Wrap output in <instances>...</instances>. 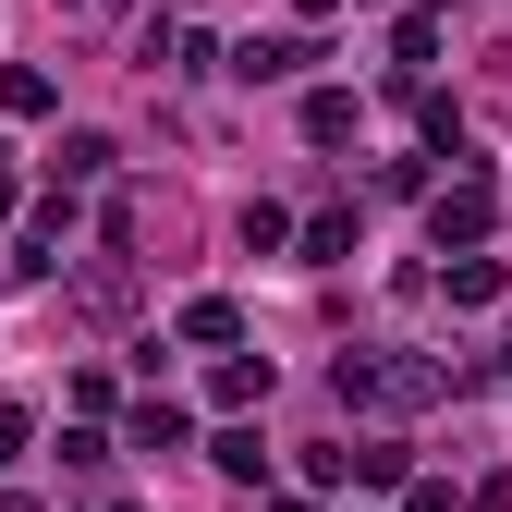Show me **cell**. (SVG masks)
<instances>
[{"instance_id": "cell-1", "label": "cell", "mask_w": 512, "mask_h": 512, "mask_svg": "<svg viewBox=\"0 0 512 512\" xmlns=\"http://www.w3.org/2000/svg\"><path fill=\"white\" fill-rule=\"evenodd\" d=\"M427 232H439V256H476V244L500 232V196H488L476 171H464V183H439V196H427Z\"/></svg>"}, {"instance_id": "cell-2", "label": "cell", "mask_w": 512, "mask_h": 512, "mask_svg": "<svg viewBox=\"0 0 512 512\" xmlns=\"http://www.w3.org/2000/svg\"><path fill=\"white\" fill-rule=\"evenodd\" d=\"M366 378H378V403H439V391H452V366H427V354H366Z\"/></svg>"}, {"instance_id": "cell-3", "label": "cell", "mask_w": 512, "mask_h": 512, "mask_svg": "<svg viewBox=\"0 0 512 512\" xmlns=\"http://www.w3.org/2000/svg\"><path fill=\"white\" fill-rule=\"evenodd\" d=\"M305 61H330V49H317V37H244V49H232V74H244V86H293Z\"/></svg>"}, {"instance_id": "cell-4", "label": "cell", "mask_w": 512, "mask_h": 512, "mask_svg": "<svg viewBox=\"0 0 512 512\" xmlns=\"http://www.w3.org/2000/svg\"><path fill=\"white\" fill-rule=\"evenodd\" d=\"M208 61H220V49H208V25H183V13H159V25H147V74H208Z\"/></svg>"}, {"instance_id": "cell-5", "label": "cell", "mask_w": 512, "mask_h": 512, "mask_svg": "<svg viewBox=\"0 0 512 512\" xmlns=\"http://www.w3.org/2000/svg\"><path fill=\"white\" fill-rule=\"evenodd\" d=\"M208 403L220 415H256V403H269V354H220L208 366Z\"/></svg>"}, {"instance_id": "cell-6", "label": "cell", "mask_w": 512, "mask_h": 512, "mask_svg": "<svg viewBox=\"0 0 512 512\" xmlns=\"http://www.w3.org/2000/svg\"><path fill=\"white\" fill-rule=\"evenodd\" d=\"M293 256H305V269H342V256H354V208H317V220H293Z\"/></svg>"}, {"instance_id": "cell-7", "label": "cell", "mask_w": 512, "mask_h": 512, "mask_svg": "<svg viewBox=\"0 0 512 512\" xmlns=\"http://www.w3.org/2000/svg\"><path fill=\"white\" fill-rule=\"evenodd\" d=\"M122 439H135V452H183V439H196V415H183V403H135V415H122Z\"/></svg>"}, {"instance_id": "cell-8", "label": "cell", "mask_w": 512, "mask_h": 512, "mask_svg": "<svg viewBox=\"0 0 512 512\" xmlns=\"http://www.w3.org/2000/svg\"><path fill=\"white\" fill-rule=\"evenodd\" d=\"M110 159H122L110 135H61V147H49V196H74V183H98Z\"/></svg>"}, {"instance_id": "cell-9", "label": "cell", "mask_w": 512, "mask_h": 512, "mask_svg": "<svg viewBox=\"0 0 512 512\" xmlns=\"http://www.w3.org/2000/svg\"><path fill=\"white\" fill-rule=\"evenodd\" d=\"M183 342L232 354V342H244V305H232V293H196V305H183Z\"/></svg>"}, {"instance_id": "cell-10", "label": "cell", "mask_w": 512, "mask_h": 512, "mask_svg": "<svg viewBox=\"0 0 512 512\" xmlns=\"http://www.w3.org/2000/svg\"><path fill=\"white\" fill-rule=\"evenodd\" d=\"M208 464H220L232 488H256V476H269V439H256V427H220V439H208Z\"/></svg>"}, {"instance_id": "cell-11", "label": "cell", "mask_w": 512, "mask_h": 512, "mask_svg": "<svg viewBox=\"0 0 512 512\" xmlns=\"http://www.w3.org/2000/svg\"><path fill=\"white\" fill-rule=\"evenodd\" d=\"M0 110H13V122H49V110H61V86L37 74V61H13V74H0Z\"/></svg>"}, {"instance_id": "cell-12", "label": "cell", "mask_w": 512, "mask_h": 512, "mask_svg": "<svg viewBox=\"0 0 512 512\" xmlns=\"http://www.w3.org/2000/svg\"><path fill=\"white\" fill-rule=\"evenodd\" d=\"M74 293H86V317H122V305H135V269H122V256H98Z\"/></svg>"}, {"instance_id": "cell-13", "label": "cell", "mask_w": 512, "mask_h": 512, "mask_svg": "<svg viewBox=\"0 0 512 512\" xmlns=\"http://www.w3.org/2000/svg\"><path fill=\"white\" fill-rule=\"evenodd\" d=\"M354 476H366V488H403L415 452H403V439H354Z\"/></svg>"}, {"instance_id": "cell-14", "label": "cell", "mask_w": 512, "mask_h": 512, "mask_svg": "<svg viewBox=\"0 0 512 512\" xmlns=\"http://www.w3.org/2000/svg\"><path fill=\"white\" fill-rule=\"evenodd\" d=\"M305 135H317V147H342V135H354V98H342V86H317V98H305Z\"/></svg>"}, {"instance_id": "cell-15", "label": "cell", "mask_w": 512, "mask_h": 512, "mask_svg": "<svg viewBox=\"0 0 512 512\" xmlns=\"http://www.w3.org/2000/svg\"><path fill=\"white\" fill-rule=\"evenodd\" d=\"M452 305H500V256H452Z\"/></svg>"}, {"instance_id": "cell-16", "label": "cell", "mask_w": 512, "mask_h": 512, "mask_svg": "<svg viewBox=\"0 0 512 512\" xmlns=\"http://www.w3.org/2000/svg\"><path fill=\"white\" fill-rule=\"evenodd\" d=\"M61 476H110V439L98 427H61Z\"/></svg>"}, {"instance_id": "cell-17", "label": "cell", "mask_w": 512, "mask_h": 512, "mask_svg": "<svg viewBox=\"0 0 512 512\" xmlns=\"http://www.w3.org/2000/svg\"><path fill=\"white\" fill-rule=\"evenodd\" d=\"M25 439H37V415H25V403H0V476L25 464Z\"/></svg>"}, {"instance_id": "cell-18", "label": "cell", "mask_w": 512, "mask_h": 512, "mask_svg": "<svg viewBox=\"0 0 512 512\" xmlns=\"http://www.w3.org/2000/svg\"><path fill=\"white\" fill-rule=\"evenodd\" d=\"M403 512H464V500L439 488V476H415V488H403Z\"/></svg>"}, {"instance_id": "cell-19", "label": "cell", "mask_w": 512, "mask_h": 512, "mask_svg": "<svg viewBox=\"0 0 512 512\" xmlns=\"http://www.w3.org/2000/svg\"><path fill=\"white\" fill-rule=\"evenodd\" d=\"M13 208H25V183H13V171H0V220H13Z\"/></svg>"}, {"instance_id": "cell-20", "label": "cell", "mask_w": 512, "mask_h": 512, "mask_svg": "<svg viewBox=\"0 0 512 512\" xmlns=\"http://www.w3.org/2000/svg\"><path fill=\"white\" fill-rule=\"evenodd\" d=\"M61 13H122V0H61Z\"/></svg>"}, {"instance_id": "cell-21", "label": "cell", "mask_w": 512, "mask_h": 512, "mask_svg": "<svg viewBox=\"0 0 512 512\" xmlns=\"http://www.w3.org/2000/svg\"><path fill=\"white\" fill-rule=\"evenodd\" d=\"M439 13H452V0H415V25H439Z\"/></svg>"}, {"instance_id": "cell-22", "label": "cell", "mask_w": 512, "mask_h": 512, "mask_svg": "<svg viewBox=\"0 0 512 512\" xmlns=\"http://www.w3.org/2000/svg\"><path fill=\"white\" fill-rule=\"evenodd\" d=\"M0 512H37V500H25V488H0Z\"/></svg>"}, {"instance_id": "cell-23", "label": "cell", "mask_w": 512, "mask_h": 512, "mask_svg": "<svg viewBox=\"0 0 512 512\" xmlns=\"http://www.w3.org/2000/svg\"><path fill=\"white\" fill-rule=\"evenodd\" d=\"M269 512H317V500H269Z\"/></svg>"}, {"instance_id": "cell-24", "label": "cell", "mask_w": 512, "mask_h": 512, "mask_svg": "<svg viewBox=\"0 0 512 512\" xmlns=\"http://www.w3.org/2000/svg\"><path fill=\"white\" fill-rule=\"evenodd\" d=\"M98 512H135V500H98Z\"/></svg>"}]
</instances>
